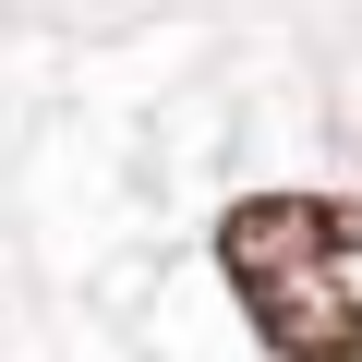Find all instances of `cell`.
I'll list each match as a JSON object with an SVG mask.
<instances>
[{
	"mask_svg": "<svg viewBox=\"0 0 362 362\" xmlns=\"http://www.w3.org/2000/svg\"><path fill=\"white\" fill-rule=\"evenodd\" d=\"M218 278L242 290L278 362H362V206L350 194H242L218 218Z\"/></svg>",
	"mask_w": 362,
	"mask_h": 362,
	"instance_id": "1",
	"label": "cell"
}]
</instances>
